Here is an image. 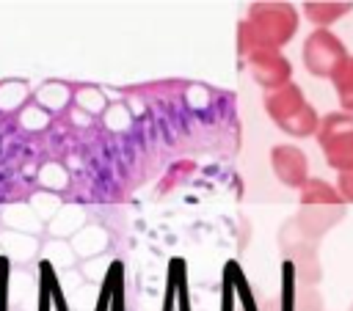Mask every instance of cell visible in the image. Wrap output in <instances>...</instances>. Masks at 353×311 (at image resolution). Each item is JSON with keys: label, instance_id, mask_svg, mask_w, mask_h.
<instances>
[{"label": "cell", "instance_id": "cell-11", "mask_svg": "<svg viewBox=\"0 0 353 311\" xmlns=\"http://www.w3.org/2000/svg\"><path fill=\"white\" fill-rule=\"evenodd\" d=\"M336 190H339V195H342L345 201H353V171L339 173V184H336Z\"/></svg>", "mask_w": 353, "mask_h": 311}, {"label": "cell", "instance_id": "cell-1", "mask_svg": "<svg viewBox=\"0 0 353 311\" xmlns=\"http://www.w3.org/2000/svg\"><path fill=\"white\" fill-rule=\"evenodd\" d=\"M298 25V14L290 3H256L248 11V22L243 25V50H279Z\"/></svg>", "mask_w": 353, "mask_h": 311}, {"label": "cell", "instance_id": "cell-4", "mask_svg": "<svg viewBox=\"0 0 353 311\" xmlns=\"http://www.w3.org/2000/svg\"><path fill=\"white\" fill-rule=\"evenodd\" d=\"M317 143L339 173L353 171V116L350 113H331L320 121Z\"/></svg>", "mask_w": 353, "mask_h": 311}, {"label": "cell", "instance_id": "cell-9", "mask_svg": "<svg viewBox=\"0 0 353 311\" xmlns=\"http://www.w3.org/2000/svg\"><path fill=\"white\" fill-rule=\"evenodd\" d=\"M350 8H353L350 3H306V17H309L314 25L325 28V25H331L334 19L345 17Z\"/></svg>", "mask_w": 353, "mask_h": 311}, {"label": "cell", "instance_id": "cell-2", "mask_svg": "<svg viewBox=\"0 0 353 311\" xmlns=\"http://www.w3.org/2000/svg\"><path fill=\"white\" fill-rule=\"evenodd\" d=\"M345 215V198L325 182L309 179L301 195V212L292 217L309 242H317Z\"/></svg>", "mask_w": 353, "mask_h": 311}, {"label": "cell", "instance_id": "cell-8", "mask_svg": "<svg viewBox=\"0 0 353 311\" xmlns=\"http://www.w3.org/2000/svg\"><path fill=\"white\" fill-rule=\"evenodd\" d=\"M334 85H336V96H339V105L347 110V113H353V55H347L339 66H336V72H334Z\"/></svg>", "mask_w": 353, "mask_h": 311}, {"label": "cell", "instance_id": "cell-3", "mask_svg": "<svg viewBox=\"0 0 353 311\" xmlns=\"http://www.w3.org/2000/svg\"><path fill=\"white\" fill-rule=\"evenodd\" d=\"M265 107L270 113V118L290 135L295 138H303V135H312L320 129V121H317V113L312 110V105L303 99V91L292 83L276 88L268 94L265 99Z\"/></svg>", "mask_w": 353, "mask_h": 311}, {"label": "cell", "instance_id": "cell-10", "mask_svg": "<svg viewBox=\"0 0 353 311\" xmlns=\"http://www.w3.org/2000/svg\"><path fill=\"white\" fill-rule=\"evenodd\" d=\"M66 99H69V91H66V85H61V83H50V85H44V88L39 91V102L47 105L50 110L63 107Z\"/></svg>", "mask_w": 353, "mask_h": 311}, {"label": "cell", "instance_id": "cell-7", "mask_svg": "<svg viewBox=\"0 0 353 311\" xmlns=\"http://www.w3.org/2000/svg\"><path fill=\"white\" fill-rule=\"evenodd\" d=\"M270 160H273V173L281 179V184L287 187H303L309 179V162H306V154L295 146H276L270 151Z\"/></svg>", "mask_w": 353, "mask_h": 311}, {"label": "cell", "instance_id": "cell-6", "mask_svg": "<svg viewBox=\"0 0 353 311\" xmlns=\"http://www.w3.org/2000/svg\"><path fill=\"white\" fill-rule=\"evenodd\" d=\"M248 61H251V74L259 85L265 88H281L287 85L290 80V63L284 61L281 52L276 50H256V52H248Z\"/></svg>", "mask_w": 353, "mask_h": 311}, {"label": "cell", "instance_id": "cell-5", "mask_svg": "<svg viewBox=\"0 0 353 311\" xmlns=\"http://www.w3.org/2000/svg\"><path fill=\"white\" fill-rule=\"evenodd\" d=\"M345 58H347L345 44L328 28L314 30L303 44V63H306L309 74H314V77H334L336 66Z\"/></svg>", "mask_w": 353, "mask_h": 311}]
</instances>
